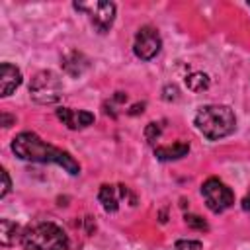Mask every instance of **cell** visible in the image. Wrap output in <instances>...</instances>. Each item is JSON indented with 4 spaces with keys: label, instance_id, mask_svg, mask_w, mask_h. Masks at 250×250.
I'll return each mask as SVG.
<instances>
[{
    "label": "cell",
    "instance_id": "7",
    "mask_svg": "<svg viewBox=\"0 0 250 250\" xmlns=\"http://www.w3.org/2000/svg\"><path fill=\"white\" fill-rule=\"evenodd\" d=\"M162 47V39L160 33L150 27V25H143L137 35H135V43H133V53L141 59V61H150L160 53Z\"/></svg>",
    "mask_w": 250,
    "mask_h": 250
},
{
    "label": "cell",
    "instance_id": "5",
    "mask_svg": "<svg viewBox=\"0 0 250 250\" xmlns=\"http://www.w3.org/2000/svg\"><path fill=\"white\" fill-rule=\"evenodd\" d=\"M74 10L84 12L92 23V27L98 33H107L115 21V4L104 2V0H92V2H74Z\"/></svg>",
    "mask_w": 250,
    "mask_h": 250
},
{
    "label": "cell",
    "instance_id": "23",
    "mask_svg": "<svg viewBox=\"0 0 250 250\" xmlns=\"http://www.w3.org/2000/svg\"><path fill=\"white\" fill-rule=\"evenodd\" d=\"M248 8H250V2H248Z\"/></svg>",
    "mask_w": 250,
    "mask_h": 250
},
{
    "label": "cell",
    "instance_id": "15",
    "mask_svg": "<svg viewBox=\"0 0 250 250\" xmlns=\"http://www.w3.org/2000/svg\"><path fill=\"white\" fill-rule=\"evenodd\" d=\"M184 221H186V225L189 227V229H195V230H209V225H207V221L205 219H201L199 215H191V213H188L186 217H184Z\"/></svg>",
    "mask_w": 250,
    "mask_h": 250
},
{
    "label": "cell",
    "instance_id": "1",
    "mask_svg": "<svg viewBox=\"0 0 250 250\" xmlns=\"http://www.w3.org/2000/svg\"><path fill=\"white\" fill-rule=\"evenodd\" d=\"M12 152L21 160L41 162V164H59L72 176L80 174V164L70 156V152L49 145L37 133H31V131H23L14 137Z\"/></svg>",
    "mask_w": 250,
    "mask_h": 250
},
{
    "label": "cell",
    "instance_id": "19",
    "mask_svg": "<svg viewBox=\"0 0 250 250\" xmlns=\"http://www.w3.org/2000/svg\"><path fill=\"white\" fill-rule=\"evenodd\" d=\"M0 176H2V189H0V197H6L8 195V191H10V188H12V180H10V176H8V172L2 168L0 170Z\"/></svg>",
    "mask_w": 250,
    "mask_h": 250
},
{
    "label": "cell",
    "instance_id": "20",
    "mask_svg": "<svg viewBox=\"0 0 250 250\" xmlns=\"http://www.w3.org/2000/svg\"><path fill=\"white\" fill-rule=\"evenodd\" d=\"M0 123H2L4 127H10V125L16 123V117H12V115H8V113H0Z\"/></svg>",
    "mask_w": 250,
    "mask_h": 250
},
{
    "label": "cell",
    "instance_id": "13",
    "mask_svg": "<svg viewBox=\"0 0 250 250\" xmlns=\"http://www.w3.org/2000/svg\"><path fill=\"white\" fill-rule=\"evenodd\" d=\"M18 234H20V227L14 221H10V219L0 221V242L4 246H12L18 240Z\"/></svg>",
    "mask_w": 250,
    "mask_h": 250
},
{
    "label": "cell",
    "instance_id": "17",
    "mask_svg": "<svg viewBox=\"0 0 250 250\" xmlns=\"http://www.w3.org/2000/svg\"><path fill=\"white\" fill-rule=\"evenodd\" d=\"M162 98H164L166 102H176V100L180 98L178 86H176V84H166V86L162 88Z\"/></svg>",
    "mask_w": 250,
    "mask_h": 250
},
{
    "label": "cell",
    "instance_id": "8",
    "mask_svg": "<svg viewBox=\"0 0 250 250\" xmlns=\"http://www.w3.org/2000/svg\"><path fill=\"white\" fill-rule=\"evenodd\" d=\"M121 197H129L133 205L137 203L135 195L129 191L127 186H107V184H104V186L100 188V191H98V199H100L102 207H104L107 213H115V211L119 209Z\"/></svg>",
    "mask_w": 250,
    "mask_h": 250
},
{
    "label": "cell",
    "instance_id": "22",
    "mask_svg": "<svg viewBox=\"0 0 250 250\" xmlns=\"http://www.w3.org/2000/svg\"><path fill=\"white\" fill-rule=\"evenodd\" d=\"M242 207H244V209H246V211H248V209H250V197H246V199H244V205H242Z\"/></svg>",
    "mask_w": 250,
    "mask_h": 250
},
{
    "label": "cell",
    "instance_id": "14",
    "mask_svg": "<svg viewBox=\"0 0 250 250\" xmlns=\"http://www.w3.org/2000/svg\"><path fill=\"white\" fill-rule=\"evenodd\" d=\"M209 84H211V80L205 72H191L186 76V86L191 92H203L209 88Z\"/></svg>",
    "mask_w": 250,
    "mask_h": 250
},
{
    "label": "cell",
    "instance_id": "2",
    "mask_svg": "<svg viewBox=\"0 0 250 250\" xmlns=\"http://www.w3.org/2000/svg\"><path fill=\"white\" fill-rule=\"evenodd\" d=\"M193 123L197 131L209 141H219L236 129L234 111L223 104L201 105L193 117Z\"/></svg>",
    "mask_w": 250,
    "mask_h": 250
},
{
    "label": "cell",
    "instance_id": "3",
    "mask_svg": "<svg viewBox=\"0 0 250 250\" xmlns=\"http://www.w3.org/2000/svg\"><path fill=\"white\" fill-rule=\"evenodd\" d=\"M21 244L25 250H66L68 238L55 223L41 221L23 230Z\"/></svg>",
    "mask_w": 250,
    "mask_h": 250
},
{
    "label": "cell",
    "instance_id": "6",
    "mask_svg": "<svg viewBox=\"0 0 250 250\" xmlns=\"http://www.w3.org/2000/svg\"><path fill=\"white\" fill-rule=\"evenodd\" d=\"M201 195L213 213H223L234 203V191L219 178H209L201 184Z\"/></svg>",
    "mask_w": 250,
    "mask_h": 250
},
{
    "label": "cell",
    "instance_id": "16",
    "mask_svg": "<svg viewBox=\"0 0 250 250\" xmlns=\"http://www.w3.org/2000/svg\"><path fill=\"white\" fill-rule=\"evenodd\" d=\"M160 133H162V129H160V125H158V123H154V121H152V123H148V125L145 127V139H146L150 145L160 137Z\"/></svg>",
    "mask_w": 250,
    "mask_h": 250
},
{
    "label": "cell",
    "instance_id": "12",
    "mask_svg": "<svg viewBox=\"0 0 250 250\" xmlns=\"http://www.w3.org/2000/svg\"><path fill=\"white\" fill-rule=\"evenodd\" d=\"M189 152V143H174V145H166V146H156L154 148V156L162 162L168 160H178L182 156H186Z\"/></svg>",
    "mask_w": 250,
    "mask_h": 250
},
{
    "label": "cell",
    "instance_id": "9",
    "mask_svg": "<svg viewBox=\"0 0 250 250\" xmlns=\"http://www.w3.org/2000/svg\"><path fill=\"white\" fill-rule=\"evenodd\" d=\"M57 117L62 121V125H66L68 129H84L88 125L94 123V113L84 111V109H70V107H59L57 109Z\"/></svg>",
    "mask_w": 250,
    "mask_h": 250
},
{
    "label": "cell",
    "instance_id": "11",
    "mask_svg": "<svg viewBox=\"0 0 250 250\" xmlns=\"http://www.w3.org/2000/svg\"><path fill=\"white\" fill-rule=\"evenodd\" d=\"M61 64H62V70H64L68 76L78 78V76H82V74L88 70L90 61H88L86 55H82L80 51H70V53H66V55L61 59Z\"/></svg>",
    "mask_w": 250,
    "mask_h": 250
},
{
    "label": "cell",
    "instance_id": "10",
    "mask_svg": "<svg viewBox=\"0 0 250 250\" xmlns=\"http://www.w3.org/2000/svg\"><path fill=\"white\" fill-rule=\"evenodd\" d=\"M21 84V72L18 66L10 62L0 64V96H10L18 86Z\"/></svg>",
    "mask_w": 250,
    "mask_h": 250
},
{
    "label": "cell",
    "instance_id": "4",
    "mask_svg": "<svg viewBox=\"0 0 250 250\" xmlns=\"http://www.w3.org/2000/svg\"><path fill=\"white\" fill-rule=\"evenodd\" d=\"M29 94H31L33 102H37L41 105L57 104L62 96V82H61L59 74H55L53 70H39L31 78Z\"/></svg>",
    "mask_w": 250,
    "mask_h": 250
},
{
    "label": "cell",
    "instance_id": "18",
    "mask_svg": "<svg viewBox=\"0 0 250 250\" xmlns=\"http://www.w3.org/2000/svg\"><path fill=\"white\" fill-rule=\"evenodd\" d=\"M203 244L199 240H178L174 244V250H201Z\"/></svg>",
    "mask_w": 250,
    "mask_h": 250
},
{
    "label": "cell",
    "instance_id": "21",
    "mask_svg": "<svg viewBox=\"0 0 250 250\" xmlns=\"http://www.w3.org/2000/svg\"><path fill=\"white\" fill-rule=\"evenodd\" d=\"M143 107H145V102H143V104H135V105L129 109V113H131V115H137L139 111H143Z\"/></svg>",
    "mask_w": 250,
    "mask_h": 250
}]
</instances>
